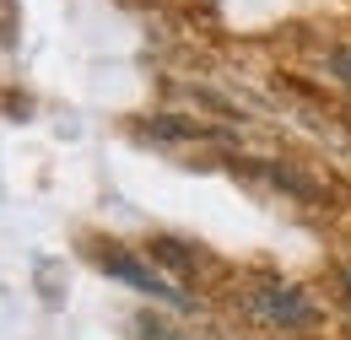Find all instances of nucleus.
Here are the masks:
<instances>
[{
    "label": "nucleus",
    "instance_id": "2",
    "mask_svg": "<svg viewBox=\"0 0 351 340\" xmlns=\"http://www.w3.org/2000/svg\"><path fill=\"white\" fill-rule=\"evenodd\" d=\"M87 254H92V265H97L108 281H125L130 292H146V298H157V302H189V292H178L157 265H146L141 254L119 249V243H92Z\"/></svg>",
    "mask_w": 351,
    "mask_h": 340
},
{
    "label": "nucleus",
    "instance_id": "6",
    "mask_svg": "<svg viewBox=\"0 0 351 340\" xmlns=\"http://www.w3.org/2000/svg\"><path fill=\"white\" fill-rule=\"evenodd\" d=\"M319 71L351 92V49L346 43H319Z\"/></svg>",
    "mask_w": 351,
    "mask_h": 340
},
{
    "label": "nucleus",
    "instance_id": "9",
    "mask_svg": "<svg viewBox=\"0 0 351 340\" xmlns=\"http://www.w3.org/2000/svg\"><path fill=\"white\" fill-rule=\"evenodd\" d=\"M341 298L351 302V265H341Z\"/></svg>",
    "mask_w": 351,
    "mask_h": 340
},
{
    "label": "nucleus",
    "instance_id": "5",
    "mask_svg": "<svg viewBox=\"0 0 351 340\" xmlns=\"http://www.w3.org/2000/svg\"><path fill=\"white\" fill-rule=\"evenodd\" d=\"M146 254L157 259V265H168L173 281H189V287H200L206 270H211V254L195 249V243H184V238H173V232H157V238L146 243Z\"/></svg>",
    "mask_w": 351,
    "mask_h": 340
},
{
    "label": "nucleus",
    "instance_id": "8",
    "mask_svg": "<svg viewBox=\"0 0 351 340\" xmlns=\"http://www.w3.org/2000/svg\"><path fill=\"white\" fill-rule=\"evenodd\" d=\"M0 43H16V0H0Z\"/></svg>",
    "mask_w": 351,
    "mask_h": 340
},
{
    "label": "nucleus",
    "instance_id": "3",
    "mask_svg": "<svg viewBox=\"0 0 351 340\" xmlns=\"http://www.w3.org/2000/svg\"><path fill=\"white\" fill-rule=\"evenodd\" d=\"M130 135L141 141H157V146H227L232 130L227 125H206V119H184V114H146V119H130Z\"/></svg>",
    "mask_w": 351,
    "mask_h": 340
},
{
    "label": "nucleus",
    "instance_id": "1",
    "mask_svg": "<svg viewBox=\"0 0 351 340\" xmlns=\"http://www.w3.org/2000/svg\"><path fill=\"white\" fill-rule=\"evenodd\" d=\"M232 302L265 335H313L324 324V308L287 276H243L232 287Z\"/></svg>",
    "mask_w": 351,
    "mask_h": 340
},
{
    "label": "nucleus",
    "instance_id": "7",
    "mask_svg": "<svg viewBox=\"0 0 351 340\" xmlns=\"http://www.w3.org/2000/svg\"><path fill=\"white\" fill-rule=\"evenodd\" d=\"M135 340H195V335L178 330L173 319H162V313H141L135 319Z\"/></svg>",
    "mask_w": 351,
    "mask_h": 340
},
{
    "label": "nucleus",
    "instance_id": "4",
    "mask_svg": "<svg viewBox=\"0 0 351 340\" xmlns=\"http://www.w3.org/2000/svg\"><path fill=\"white\" fill-rule=\"evenodd\" d=\"M238 178H254L265 189H276V195H292V200H303V206H319L324 200V184L319 178H308L303 168H292V162H270V157H249V162H232Z\"/></svg>",
    "mask_w": 351,
    "mask_h": 340
}]
</instances>
